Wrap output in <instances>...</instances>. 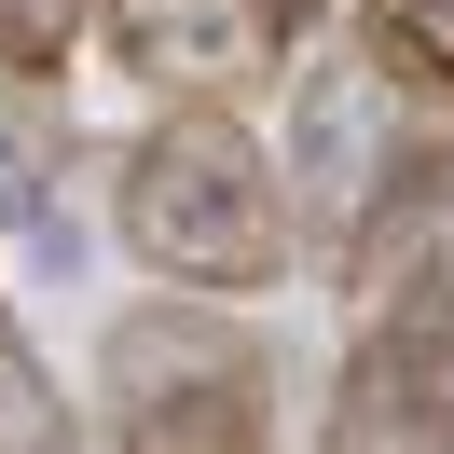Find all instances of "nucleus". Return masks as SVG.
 <instances>
[{
  "label": "nucleus",
  "instance_id": "obj_1",
  "mask_svg": "<svg viewBox=\"0 0 454 454\" xmlns=\"http://www.w3.org/2000/svg\"><path fill=\"white\" fill-rule=\"evenodd\" d=\"M111 234L152 289H193V303H248L289 276V179L248 138V111H152L124 138L111 179Z\"/></svg>",
  "mask_w": 454,
  "mask_h": 454
},
{
  "label": "nucleus",
  "instance_id": "obj_2",
  "mask_svg": "<svg viewBox=\"0 0 454 454\" xmlns=\"http://www.w3.org/2000/svg\"><path fill=\"white\" fill-rule=\"evenodd\" d=\"M97 427L111 454H276V344L248 303L152 289L97 331Z\"/></svg>",
  "mask_w": 454,
  "mask_h": 454
},
{
  "label": "nucleus",
  "instance_id": "obj_3",
  "mask_svg": "<svg viewBox=\"0 0 454 454\" xmlns=\"http://www.w3.org/2000/svg\"><path fill=\"white\" fill-rule=\"evenodd\" d=\"M317 0H111V69L152 83L166 111H234V97L289 83Z\"/></svg>",
  "mask_w": 454,
  "mask_h": 454
},
{
  "label": "nucleus",
  "instance_id": "obj_4",
  "mask_svg": "<svg viewBox=\"0 0 454 454\" xmlns=\"http://www.w3.org/2000/svg\"><path fill=\"white\" fill-rule=\"evenodd\" d=\"M399 152H413V97H399L358 42H344V56H317L303 97H289V248H344V234H358V207L386 193Z\"/></svg>",
  "mask_w": 454,
  "mask_h": 454
},
{
  "label": "nucleus",
  "instance_id": "obj_5",
  "mask_svg": "<svg viewBox=\"0 0 454 454\" xmlns=\"http://www.w3.org/2000/svg\"><path fill=\"white\" fill-rule=\"evenodd\" d=\"M317 454H454V399H441V344L413 317H358L331 399H317Z\"/></svg>",
  "mask_w": 454,
  "mask_h": 454
},
{
  "label": "nucleus",
  "instance_id": "obj_6",
  "mask_svg": "<svg viewBox=\"0 0 454 454\" xmlns=\"http://www.w3.org/2000/svg\"><path fill=\"white\" fill-rule=\"evenodd\" d=\"M441 262H454V138H413L386 166V193L358 207V234L331 248V276H344V303L372 317V303H399L413 276H441Z\"/></svg>",
  "mask_w": 454,
  "mask_h": 454
},
{
  "label": "nucleus",
  "instance_id": "obj_7",
  "mask_svg": "<svg viewBox=\"0 0 454 454\" xmlns=\"http://www.w3.org/2000/svg\"><path fill=\"white\" fill-rule=\"evenodd\" d=\"M358 56L386 69L399 97L454 111V0H358Z\"/></svg>",
  "mask_w": 454,
  "mask_h": 454
},
{
  "label": "nucleus",
  "instance_id": "obj_8",
  "mask_svg": "<svg viewBox=\"0 0 454 454\" xmlns=\"http://www.w3.org/2000/svg\"><path fill=\"white\" fill-rule=\"evenodd\" d=\"M0 454H69V399H56V372H42L14 289H0Z\"/></svg>",
  "mask_w": 454,
  "mask_h": 454
},
{
  "label": "nucleus",
  "instance_id": "obj_9",
  "mask_svg": "<svg viewBox=\"0 0 454 454\" xmlns=\"http://www.w3.org/2000/svg\"><path fill=\"white\" fill-rule=\"evenodd\" d=\"M0 234H28L42 262L83 248V234H69V207H56V138H42V124H14V111H0Z\"/></svg>",
  "mask_w": 454,
  "mask_h": 454
},
{
  "label": "nucleus",
  "instance_id": "obj_10",
  "mask_svg": "<svg viewBox=\"0 0 454 454\" xmlns=\"http://www.w3.org/2000/svg\"><path fill=\"white\" fill-rule=\"evenodd\" d=\"M83 0H0V83H56L69 56H83Z\"/></svg>",
  "mask_w": 454,
  "mask_h": 454
}]
</instances>
